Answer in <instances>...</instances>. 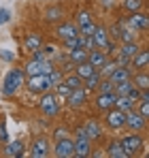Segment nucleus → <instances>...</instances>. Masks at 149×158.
Segmentation results:
<instances>
[{
	"label": "nucleus",
	"mask_w": 149,
	"mask_h": 158,
	"mask_svg": "<svg viewBox=\"0 0 149 158\" xmlns=\"http://www.w3.org/2000/svg\"><path fill=\"white\" fill-rule=\"evenodd\" d=\"M24 81H26L24 69L13 66V69L4 75V81H2V92H4V96H15V94L24 88Z\"/></svg>",
	"instance_id": "f257e3e1"
},
{
	"label": "nucleus",
	"mask_w": 149,
	"mask_h": 158,
	"mask_svg": "<svg viewBox=\"0 0 149 158\" xmlns=\"http://www.w3.org/2000/svg\"><path fill=\"white\" fill-rule=\"evenodd\" d=\"M122 145H124V150L128 152V156H141V154H145V139H143V135L141 132H130V135H124L122 139Z\"/></svg>",
	"instance_id": "f03ea898"
},
{
	"label": "nucleus",
	"mask_w": 149,
	"mask_h": 158,
	"mask_svg": "<svg viewBox=\"0 0 149 158\" xmlns=\"http://www.w3.org/2000/svg\"><path fill=\"white\" fill-rule=\"evenodd\" d=\"M73 145H74V156L77 158H87L90 152H92V141L87 139V135L83 131V126H79L74 131V139H73Z\"/></svg>",
	"instance_id": "7ed1b4c3"
},
{
	"label": "nucleus",
	"mask_w": 149,
	"mask_h": 158,
	"mask_svg": "<svg viewBox=\"0 0 149 158\" xmlns=\"http://www.w3.org/2000/svg\"><path fill=\"white\" fill-rule=\"evenodd\" d=\"M38 109H41V113H43V115H47V118H55V115L60 113L58 96H55L51 90L43 92V96H41V101H38Z\"/></svg>",
	"instance_id": "20e7f679"
},
{
	"label": "nucleus",
	"mask_w": 149,
	"mask_h": 158,
	"mask_svg": "<svg viewBox=\"0 0 149 158\" xmlns=\"http://www.w3.org/2000/svg\"><path fill=\"white\" fill-rule=\"evenodd\" d=\"M124 122H126V113L122 109L111 107V109L104 111V126H107L109 131H113V132L122 131V128H124Z\"/></svg>",
	"instance_id": "39448f33"
},
{
	"label": "nucleus",
	"mask_w": 149,
	"mask_h": 158,
	"mask_svg": "<svg viewBox=\"0 0 149 158\" xmlns=\"http://www.w3.org/2000/svg\"><path fill=\"white\" fill-rule=\"evenodd\" d=\"M49 152H51V143H49V137H45V135L34 137L30 148H28V154L32 158H45L49 156Z\"/></svg>",
	"instance_id": "423d86ee"
},
{
	"label": "nucleus",
	"mask_w": 149,
	"mask_h": 158,
	"mask_svg": "<svg viewBox=\"0 0 149 158\" xmlns=\"http://www.w3.org/2000/svg\"><path fill=\"white\" fill-rule=\"evenodd\" d=\"M24 85L32 92V94H43V92H47V90L53 88L47 75H32V77H26Z\"/></svg>",
	"instance_id": "0eeeda50"
},
{
	"label": "nucleus",
	"mask_w": 149,
	"mask_h": 158,
	"mask_svg": "<svg viewBox=\"0 0 149 158\" xmlns=\"http://www.w3.org/2000/svg\"><path fill=\"white\" fill-rule=\"evenodd\" d=\"M74 26H77V30H79V34H87V36H92V32H94V28H96V22L92 19L90 11L81 9V11L77 13V17H74Z\"/></svg>",
	"instance_id": "6e6552de"
},
{
	"label": "nucleus",
	"mask_w": 149,
	"mask_h": 158,
	"mask_svg": "<svg viewBox=\"0 0 149 158\" xmlns=\"http://www.w3.org/2000/svg\"><path fill=\"white\" fill-rule=\"evenodd\" d=\"M124 128H128L130 132H145L147 131V118H143L141 113H136L134 109L126 113Z\"/></svg>",
	"instance_id": "1a4fd4ad"
},
{
	"label": "nucleus",
	"mask_w": 149,
	"mask_h": 158,
	"mask_svg": "<svg viewBox=\"0 0 149 158\" xmlns=\"http://www.w3.org/2000/svg\"><path fill=\"white\" fill-rule=\"evenodd\" d=\"M83 131L87 135V139L94 143V141H102V137H104V124L96 120V118H90V120H85V124H83Z\"/></svg>",
	"instance_id": "9d476101"
},
{
	"label": "nucleus",
	"mask_w": 149,
	"mask_h": 158,
	"mask_svg": "<svg viewBox=\"0 0 149 158\" xmlns=\"http://www.w3.org/2000/svg\"><path fill=\"white\" fill-rule=\"evenodd\" d=\"M124 24L128 28H132V30H136V32H147L149 17L143 13V11H139V13H128V17L124 19Z\"/></svg>",
	"instance_id": "9b49d317"
},
{
	"label": "nucleus",
	"mask_w": 149,
	"mask_h": 158,
	"mask_svg": "<svg viewBox=\"0 0 149 158\" xmlns=\"http://www.w3.org/2000/svg\"><path fill=\"white\" fill-rule=\"evenodd\" d=\"M87 96H90V92L81 85V88H74V90H70V94L66 96V103H68V107L70 109H83V107L87 105Z\"/></svg>",
	"instance_id": "f8f14e48"
},
{
	"label": "nucleus",
	"mask_w": 149,
	"mask_h": 158,
	"mask_svg": "<svg viewBox=\"0 0 149 158\" xmlns=\"http://www.w3.org/2000/svg\"><path fill=\"white\" fill-rule=\"evenodd\" d=\"M53 156L55 158H73L74 156V145L70 137H64V139H58L53 143Z\"/></svg>",
	"instance_id": "ddd939ff"
},
{
	"label": "nucleus",
	"mask_w": 149,
	"mask_h": 158,
	"mask_svg": "<svg viewBox=\"0 0 149 158\" xmlns=\"http://www.w3.org/2000/svg\"><path fill=\"white\" fill-rule=\"evenodd\" d=\"M2 154L9 158H22L26 154V143L22 139H15V141H6L4 143V150H2Z\"/></svg>",
	"instance_id": "4468645a"
},
{
	"label": "nucleus",
	"mask_w": 149,
	"mask_h": 158,
	"mask_svg": "<svg viewBox=\"0 0 149 158\" xmlns=\"http://www.w3.org/2000/svg\"><path fill=\"white\" fill-rule=\"evenodd\" d=\"M115 98H117L115 92H98L96 98H94V107L98 111H107V109L115 107Z\"/></svg>",
	"instance_id": "2eb2a0df"
},
{
	"label": "nucleus",
	"mask_w": 149,
	"mask_h": 158,
	"mask_svg": "<svg viewBox=\"0 0 149 158\" xmlns=\"http://www.w3.org/2000/svg\"><path fill=\"white\" fill-rule=\"evenodd\" d=\"M130 69L132 71H147L149 69V52L145 47H141L139 53H134L130 58Z\"/></svg>",
	"instance_id": "dca6fc26"
},
{
	"label": "nucleus",
	"mask_w": 149,
	"mask_h": 158,
	"mask_svg": "<svg viewBox=\"0 0 149 158\" xmlns=\"http://www.w3.org/2000/svg\"><path fill=\"white\" fill-rule=\"evenodd\" d=\"M79 34V30L74 26V22H58V26H55V36L60 39V41H66V39H70V36H77Z\"/></svg>",
	"instance_id": "f3484780"
},
{
	"label": "nucleus",
	"mask_w": 149,
	"mask_h": 158,
	"mask_svg": "<svg viewBox=\"0 0 149 158\" xmlns=\"http://www.w3.org/2000/svg\"><path fill=\"white\" fill-rule=\"evenodd\" d=\"M104 150H107L104 156H109V158H130V156H128V152L124 150V145H122L119 139H111V141L107 143Z\"/></svg>",
	"instance_id": "a211bd4d"
},
{
	"label": "nucleus",
	"mask_w": 149,
	"mask_h": 158,
	"mask_svg": "<svg viewBox=\"0 0 149 158\" xmlns=\"http://www.w3.org/2000/svg\"><path fill=\"white\" fill-rule=\"evenodd\" d=\"M132 73H134V71H132L130 66H115V69L109 73V77H107V79L115 85V83H122V81H126V79H130V77H132Z\"/></svg>",
	"instance_id": "6ab92c4d"
},
{
	"label": "nucleus",
	"mask_w": 149,
	"mask_h": 158,
	"mask_svg": "<svg viewBox=\"0 0 149 158\" xmlns=\"http://www.w3.org/2000/svg\"><path fill=\"white\" fill-rule=\"evenodd\" d=\"M43 19H45L47 24H58V22H62V19H64V6H60V4L47 6L45 13H43Z\"/></svg>",
	"instance_id": "aec40b11"
},
{
	"label": "nucleus",
	"mask_w": 149,
	"mask_h": 158,
	"mask_svg": "<svg viewBox=\"0 0 149 158\" xmlns=\"http://www.w3.org/2000/svg\"><path fill=\"white\" fill-rule=\"evenodd\" d=\"M92 41H94L96 49H104V45L111 41V39H109V32H107V26H100V24H96L94 32H92Z\"/></svg>",
	"instance_id": "412c9836"
},
{
	"label": "nucleus",
	"mask_w": 149,
	"mask_h": 158,
	"mask_svg": "<svg viewBox=\"0 0 149 158\" xmlns=\"http://www.w3.org/2000/svg\"><path fill=\"white\" fill-rule=\"evenodd\" d=\"M107 60H109V56L102 52V49H92V52H87V62H90L96 71L107 64Z\"/></svg>",
	"instance_id": "4be33fe9"
},
{
	"label": "nucleus",
	"mask_w": 149,
	"mask_h": 158,
	"mask_svg": "<svg viewBox=\"0 0 149 158\" xmlns=\"http://www.w3.org/2000/svg\"><path fill=\"white\" fill-rule=\"evenodd\" d=\"M24 47H26V52H36V49H41L43 47V36L38 34V32H30V34H26V39H24Z\"/></svg>",
	"instance_id": "5701e85b"
},
{
	"label": "nucleus",
	"mask_w": 149,
	"mask_h": 158,
	"mask_svg": "<svg viewBox=\"0 0 149 158\" xmlns=\"http://www.w3.org/2000/svg\"><path fill=\"white\" fill-rule=\"evenodd\" d=\"M130 79H132V83H134L139 90H149V75H147V71H134Z\"/></svg>",
	"instance_id": "b1692460"
},
{
	"label": "nucleus",
	"mask_w": 149,
	"mask_h": 158,
	"mask_svg": "<svg viewBox=\"0 0 149 158\" xmlns=\"http://www.w3.org/2000/svg\"><path fill=\"white\" fill-rule=\"evenodd\" d=\"M122 9H124L126 13H139V11L145 9V0H124Z\"/></svg>",
	"instance_id": "393cba45"
},
{
	"label": "nucleus",
	"mask_w": 149,
	"mask_h": 158,
	"mask_svg": "<svg viewBox=\"0 0 149 158\" xmlns=\"http://www.w3.org/2000/svg\"><path fill=\"white\" fill-rule=\"evenodd\" d=\"M73 64H79V62H85L87 60V52L83 49V47H74V49H70L68 52V56H66Z\"/></svg>",
	"instance_id": "a878e982"
},
{
	"label": "nucleus",
	"mask_w": 149,
	"mask_h": 158,
	"mask_svg": "<svg viewBox=\"0 0 149 158\" xmlns=\"http://www.w3.org/2000/svg\"><path fill=\"white\" fill-rule=\"evenodd\" d=\"M94 71H96V69H94V66H92V64H90L87 60H85V62H79V64H74V73H77V75H79L81 79L90 77V75H92Z\"/></svg>",
	"instance_id": "bb28decb"
},
{
	"label": "nucleus",
	"mask_w": 149,
	"mask_h": 158,
	"mask_svg": "<svg viewBox=\"0 0 149 158\" xmlns=\"http://www.w3.org/2000/svg\"><path fill=\"white\" fill-rule=\"evenodd\" d=\"M100 79H102V77H100V73H98V71H94V73H92L90 77H85V79H83V88H85L87 92H94V90L98 88Z\"/></svg>",
	"instance_id": "cd10ccee"
},
{
	"label": "nucleus",
	"mask_w": 149,
	"mask_h": 158,
	"mask_svg": "<svg viewBox=\"0 0 149 158\" xmlns=\"http://www.w3.org/2000/svg\"><path fill=\"white\" fill-rule=\"evenodd\" d=\"M24 73H26V77H32V75H41V60H28L26 62V66H24Z\"/></svg>",
	"instance_id": "c85d7f7f"
},
{
	"label": "nucleus",
	"mask_w": 149,
	"mask_h": 158,
	"mask_svg": "<svg viewBox=\"0 0 149 158\" xmlns=\"http://www.w3.org/2000/svg\"><path fill=\"white\" fill-rule=\"evenodd\" d=\"M115 107L122 109L124 113H128V111H132V109L136 107V103H134L132 98H128V96H117V98H115Z\"/></svg>",
	"instance_id": "c756f323"
},
{
	"label": "nucleus",
	"mask_w": 149,
	"mask_h": 158,
	"mask_svg": "<svg viewBox=\"0 0 149 158\" xmlns=\"http://www.w3.org/2000/svg\"><path fill=\"white\" fill-rule=\"evenodd\" d=\"M141 49V45L136 43V41H128V43H122V47H119V53H124L128 58H132L134 53H139Z\"/></svg>",
	"instance_id": "7c9ffc66"
},
{
	"label": "nucleus",
	"mask_w": 149,
	"mask_h": 158,
	"mask_svg": "<svg viewBox=\"0 0 149 158\" xmlns=\"http://www.w3.org/2000/svg\"><path fill=\"white\" fill-rule=\"evenodd\" d=\"M62 81H64V83H66V85H68L70 90H74V88H81V85H83V79L79 77V75H77L74 71H73V73H66Z\"/></svg>",
	"instance_id": "2f4dec72"
},
{
	"label": "nucleus",
	"mask_w": 149,
	"mask_h": 158,
	"mask_svg": "<svg viewBox=\"0 0 149 158\" xmlns=\"http://www.w3.org/2000/svg\"><path fill=\"white\" fill-rule=\"evenodd\" d=\"M51 90H53V94H55L58 98H66V96L70 94V88H68V85H66L64 81H60V83H55V85H53Z\"/></svg>",
	"instance_id": "473e14b6"
},
{
	"label": "nucleus",
	"mask_w": 149,
	"mask_h": 158,
	"mask_svg": "<svg viewBox=\"0 0 149 158\" xmlns=\"http://www.w3.org/2000/svg\"><path fill=\"white\" fill-rule=\"evenodd\" d=\"M132 79H126V81H122V83H115V94L117 96H126L130 90H132Z\"/></svg>",
	"instance_id": "72a5a7b5"
},
{
	"label": "nucleus",
	"mask_w": 149,
	"mask_h": 158,
	"mask_svg": "<svg viewBox=\"0 0 149 158\" xmlns=\"http://www.w3.org/2000/svg\"><path fill=\"white\" fill-rule=\"evenodd\" d=\"M64 137H70V128H68V126L62 124V126H55V128H53V139H55V141H58V139H64Z\"/></svg>",
	"instance_id": "f704fd0d"
},
{
	"label": "nucleus",
	"mask_w": 149,
	"mask_h": 158,
	"mask_svg": "<svg viewBox=\"0 0 149 158\" xmlns=\"http://www.w3.org/2000/svg\"><path fill=\"white\" fill-rule=\"evenodd\" d=\"M96 92H115V85H113L107 77H102L100 83H98V88H96Z\"/></svg>",
	"instance_id": "c9c22d12"
},
{
	"label": "nucleus",
	"mask_w": 149,
	"mask_h": 158,
	"mask_svg": "<svg viewBox=\"0 0 149 158\" xmlns=\"http://www.w3.org/2000/svg\"><path fill=\"white\" fill-rule=\"evenodd\" d=\"M136 113H141L143 118H149V101H139L136 107H134Z\"/></svg>",
	"instance_id": "e433bc0d"
},
{
	"label": "nucleus",
	"mask_w": 149,
	"mask_h": 158,
	"mask_svg": "<svg viewBox=\"0 0 149 158\" xmlns=\"http://www.w3.org/2000/svg\"><path fill=\"white\" fill-rule=\"evenodd\" d=\"M47 77H49L51 85H55V83H60V81L64 79V73H62L60 69H53V71H51V73H49V75H47Z\"/></svg>",
	"instance_id": "4c0bfd02"
},
{
	"label": "nucleus",
	"mask_w": 149,
	"mask_h": 158,
	"mask_svg": "<svg viewBox=\"0 0 149 158\" xmlns=\"http://www.w3.org/2000/svg\"><path fill=\"white\" fill-rule=\"evenodd\" d=\"M62 45H64L66 52H70V49H74V47H79V39H77V36H70V39L62 41Z\"/></svg>",
	"instance_id": "58836bf2"
},
{
	"label": "nucleus",
	"mask_w": 149,
	"mask_h": 158,
	"mask_svg": "<svg viewBox=\"0 0 149 158\" xmlns=\"http://www.w3.org/2000/svg\"><path fill=\"white\" fill-rule=\"evenodd\" d=\"M0 58H2L4 62H15V53L6 52V49H0Z\"/></svg>",
	"instance_id": "ea45409f"
},
{
	"label": "nucleus",
	"mask_w": 149,
	"mask_h": 158,
	"mask_svg": "<svg viewBox=\"0 0 149 158\" xmlns=\"http://www.w3.org/2000/svg\"><path fill=\"white\" fill-rule=\"evenodd\" d=\"M126 96H128V98H132L134 103H139V96H141V90H139L136 85H132V90H130V92H128Z\"/></svg>",
	"instance_id": "a19ab883"
},
{
	"label": "nucleus",
	"mask_w": 149,
	"mask_h": 158,
	"mask_svg": "<svg viewBox=\"0 0 149 158\" xmlns=\"http://www.w3.org/2000/svg\"><path fill=\"white\" fill-rule=\"evenodd\" d=\"M9 141V132H6V124L0 122V143H6Z\"/></svg>",
	"instance_id": "79ce46f5"
},
{
	"label": "nucleus",
	"mask_w": 149,
	"mask_h": 158,
	"mask_svg": "<svg viewBox=\"0 0 149 158\" xmlns=\"http://www.w3.org/2000/svg\"><path fill=\"white\" fill-rule=\"evenodd\" d=\"M9 19H11V11L9 9H0V24L9 22Z\"/></svg>",
	"instance_id": "37998d69"
},
{
	"label": "nucleus",
	"mask_w": 149,
	"mask_h": 158,
	"mask_svg": "<svg viewBox=\"0 0 149 158\" xmlns=\"http://www.w3.org/2000/svg\"><path fill=\"white\" fill-rule=\"evenodd\" d=\"M100 4H102L104 9H113V6L117 4V0H100Z\"/></svg>",
	"instance_id": "c03bdc74"
}]
</instances>
